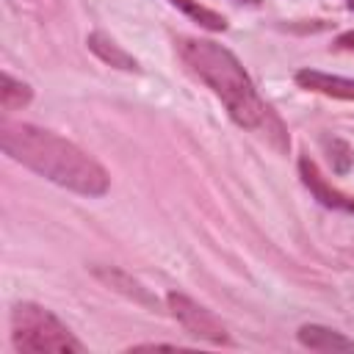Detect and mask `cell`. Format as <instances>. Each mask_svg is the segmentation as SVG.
<instances>
[{"label":"cell","instance_id":"cell-1","mask_svg":"<svg viewBox=\"0 0 354 354\" xmlns=\"http://www.w3.org/2000/svg\"><path fill=\"white\" fill-rule=\"evenodd\" d=\"M177 53H180V61L188 66V72H194L207 88H213V94L224 102L235 124L246 127L249 133H257L277 152H288L290 138L282 119L257 94L252 77L227 47L210 39L183 36L177 39Z\"/></svg>","mask_w":354,"mask_h":354},{"label":"cell","instance_id":"cell-2","mask_svg":"<svg viewBox=\"0 0 354 354\" xmlns=\"http://www.w3.org/2000/svg\"><path fill=\"white\" fill-rule=\"evenodd\" d=\"M0 144L3 152L36 171L39 177L69 188L83 196H102L111 185L108 171L77 144L61 138L58 133L41 130L36 124L25 122H8L0 124Z\"/></svg>","mask_w":354,"mask_h":354},{"label":"cell","instance_id":"cell-3","mask_svg":"<svg viewBox=\"0 0 354 354\" xmlns=\"http://www.w3.org/2000/svg\"><path fill=\"white\" fill-rule=\"evenodd\" d=\"M11 343L19 354H39V351H66L80 354L83 343L61 324L50 310L22 301L11 310Z\"/></svg>","mask_w":354,"mask_h":354},{"label":"cell","instance_id":"cell-4","mask_svg":"<svg viewBox=\"0 0 354 354\" xmlns=\"http://www.w3.org/2000/svg\"><path fill=\"white\" fill-rule=\"evenodd\" d=\"M166 307H169V313L177 318V324H180L191 337L205 340V343H213V346H227V343H230L227 326H224L207 307H202L199 301H194L191 296L171 290V293L166 296Z\"/></svg>","mask_w":354,"mask_h":354},{"label":"cell","instance_id":"cell-5","mask_svg":"<svg viewBox=\"0 0 354 354\" xmlns=\"http://www.w3.org/2000/svg\"><path fill=\"white\" fill-rule=\"evenodd\" d=\"M299 177H301V183L313 191V196H315L321 205H326V207H332V210L354 213V196H348V194L337 191L335 185H329V183L324 180V174L318 171L315 160H310L307 155L299 158Z\"/></svg>","mask_w":354,"mask_h":354},{"label":"cell","instance_id":"cell-6","mask_svg":"<svg viewBox=\"0 0 354 354\" xmlns=\"http://www.w3.org/2000/svg\"><path fill=\"white\" fill-rule=\"evenodd\" d=\"M296 83L307 91H315V94H326V97H337V100H354V80L351 77L329 75L321 69H301V72H296Z\"/></svg>","mask_w":354,"mask_h":354},{"label":"cell","instance_id":"cell-7","mask_svg":"<svg viewBox=\"0 0 354 354\" xmlns=\"http://www.w3.org/2000/svg\"><path fill=\"white\" fill-rule=\"evenodd\" d=\"M299 343L310 351H321V354H337V351H354V340H348L343 332H335L329 326L321 324H304L299 329Z\"/></svg>","mask_w":354,"mask_h":354},{"label":"cell","instance_id":"cell-8","mask_svg":"<svg viewBox=\"0 0 354 354\" xmlns=\"http://www.w3.org/2000/svg\"><path fill=\"white\" fill-rule=\"evenodd\" d=\"M86 44H88V50L100 58V61H105V64H111V66H116V69H124V72H136L138 69V64H136V58L127 53V50H122L111 36H105L102 30H94L88 39H86Z\"/></svg>","mask_w":354,"mask_h":354},{"label":"cell","instance_id":"cell-9","mask_svg":"<svg viewBox=\"0 0 354 354\" xmlns=\"http://www.w3.org/2000/svg\"><path fill=\"white\" fill-rule=\"evenodd\" d=\"M94 274H97L102 282H108L113 290H119V293L130 296L133 301H138V304H147V307H155V299L147 293V288H144L141 282L130 279L124 271H116V268H94Z\"/></svg>","mask_w":354,"mask_h":354},{"label":"cell","instance_id":"cell-10","mask_svg":"<svg viewBox=\"0 0 354 354\" xmlns=\"http://www.w3.org/2000/svg\"><path fill=\"white\" fill-rule=\"evenodd\" d=\"M30 97H33V88L28 83L3 72V77H0V105H3V111H17V108L28 105Z\"/></svg>","mask_w":354,"mask_h":354},{"label":"cell","instance_id":"cell-11","mask_svg":"<svg viewBox=\"0 0 354 354\" xmlns=\"http://www.w3.org/2000/svg\"><path fill=\"white\" fill-rule=\"evenodd\" d=\"M169 3L177 6L183 14H188L194 22H199L205 30H227V19L218 11H213V8H207L196 0H169Z\"/></svg>","mask_w":354,"mask_h":354},{"label":"cell","instance_id":"cell-12","mask_svg":"<svg viewBox=\"0 0 354 354\" xmlns=\"http://www.w3.org/2000/svg\"><path fill=\"white\" fill-rule=\"evenodd\" d=\"M321 144L329 149V160H332V169H335L337 174L348 171V163H351V149H348V147H346L340 138H324Z\"/></svg>","mask_w":354,"mask_h":354},{"label":"cell","instance_id":"cell-13","mask_svg":"<svg viewBox=\"0 0 354 354\" xmlns=\"http://www.w3.org/2000/svg\"><path fill=\"white\" fill-rule=\"evenodd\" d=\"M335 47H337V50H351V53H354V30L340 33V36L335 39Z\"/></svg>","mask_w":354,"mask_h":354},{"label":"cell","instance_id":"cell-14","mask_svg":"<svg viewBox=\"0 0 354 354\" xmlns=\"http://www.w3.org/2000/svg\"><path fill=\"white\" fill-rule=\"evenodd\" d=\"M235 3H246V6H260V0H235Z\"/></svg>","mask_w":354,"mask_h":354},{"label":"cell","instance_id":"cell-15","mask_svg":"<svg viewBox=\"0 0 354 354\" xmlns=\"http://www.w3.org/2000/svg\"><path fill=\"white\" fill-rule=\"evenodd\" d=\"M348 8H351V11H354V0H348Z\"/></svg>","mask_w":354,"mask_h":354}]
</instances>
